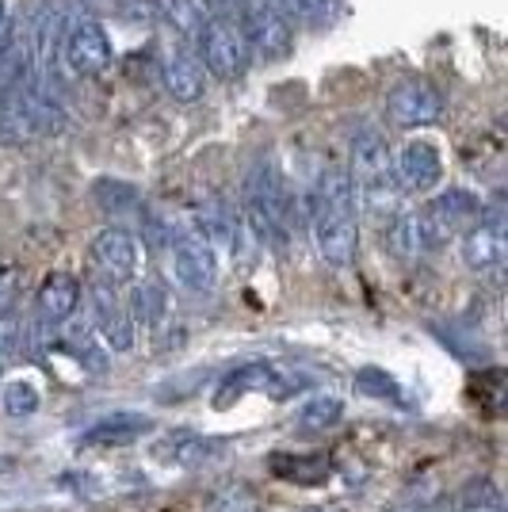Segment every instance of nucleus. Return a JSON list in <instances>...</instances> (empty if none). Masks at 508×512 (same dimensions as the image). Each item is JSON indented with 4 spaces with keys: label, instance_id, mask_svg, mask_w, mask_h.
Wrapping results in <instances>:
<instances>
[{
    "label": "nucleus",
    "instance_id": "f257e3e1",
    "mask_svg": "<svg viewBox=\"0 0 508 512\" xmlns=\"http://www.w3.org/2000/svg\"><path fill=\"white\" fill-rule=\"evenodd\" d=\"M482 207H486L482 195L470 192V188H444L440 195L424 199L421 211H413L417 214V230H421L424 253L447 245L455 234H466V230L478 222Z\"/></svg>",
    "mask_w": 508,
    "mask_h": 512
},
{
    "label": "nucleus",
    "instance_id": "f03ea898",
    "mask_svg": "<svg viewBox=\"0 0 508 512\" xmlns=\"http://www.w3.org/2000/svg\"><path fill=\"white\" fill-rule=\"evenodd\" d=\"M237 27L260 62H283L295 50V27L279 16L272 0H237Z\"/></svg>",
    "mask_w": 508,
    "mask_h": 512
},
{
    "label": "nucleus",
    "instance_id": "7ed1b4c3",
    "mask_svg": "<svg viewBox=\"0 0 508 512\" xmlns=\"http://www.w3.org/2000/svg\"><path fill=\"white\" fill-rule=\"evenodd\" d=\"M111 58H115V46H111L104 23L92 20V16H77V20L65 23L58 62L69 77H96L111 65Z\"/></svg>",
    "mask_w": 508,
    "mask_h": 512
},
{
    "label": "nucleus",
    "instance_id": "20e7f679",
    "mask_svg": "<svg viewBox=\"0 0 508 512\" xmlns=\"http://www.w3.org/2000/svg\"><path fill=\"white\" fill-rule=\"evenodd\" d=\"M195 43H199V54H203L199 65L207 73L222 77V81L245 73V65H249V43H245V35H241V27H237L233 16L214 12L211 20L203 23V31L195 35Z\"/></svg>",
    "mask_w": 508,
    "mask_h": 512
},
{
    "label": "nucleus",
    "instance_id": "39448f33",
    "mask_svg": "<svg viewBox=\"0 0 508 512\" xmlns=\"http://www.w3.org/2000/svg\"><path fill=\"white\" fill-rule=\"evenodd\" d=\"M310 234L329 268H352L360 256V211H310Z\"/></svg>",
    "mask_w": 508,
    "mask_h": 512
},
{
    "label": "nucleus",
    "instance_id": "423d86ee",
    "mask_svg": "<svg viewBox=\"0 0 508 512\" xmlns=\"http://www.w3.org/2000/svg\"><path fill=\"white\" fill-rule=\"evenodd\" d=\"M463 264L470 272H497L505 264V207H501V199L486 203L478 222L463 234Z\"/></svg>",
    "mask_w": 508,
    "mask_h": 512
},
{
    "label": "nucleus",
    "instance_id": "0eeeda50",
    "mask_svg": "<svg viewBox=\"0 0 508 512\" xmlns=\"http://www.w3.org/2000/svg\"><path fill=\"white\" fill-rule=\"evenodd\" d=\"M390 176H394L398 192L428 195L444 180V157H440V150L428 138H413V142H405L402 150L394 153Z\"/></svg>",
    "mask_w": 508,
    "mask_h": 512
},
{
    "label": "nucleus",
    "instance_id": "6e6552de",
    "mask_svg": "<svg viewBox=\"0 0 508 512\" xmlns=\"http://www.w3.org/2000/svg\"><path fill=\"white\" fill-rule=\"evenodd\" d=\"M88 302H92V325L107 344V352H130L134 348V321L127 314V302L119 299L115 283L96 279L88 287Z\"/></svg>",
    "mask_w": 508,
    "mask_h": 512
},
{
    "label": "nucleus",
    "instance_id": "1a4fd4ad",
    "mask_svg": "<svg viewBox=\"0 0 508 512\" xmlns=\"http://www.w3.org/2000/svg\"><path fill=\"white\" fill-rule=\"evenodd\" d=\"M88 256H92V264L100 268V276L107 283H130V279H138V268H142L138 237L119 230V226H107V230L92 237Z\"/></svg>",
    "mask_w": 508,
    "mask_h": 512
},
{
    "label": "nucleus",
    "instance_id": "9d476101",
    "mask_svg": "<svg viewBox=\"0 0 508 512\" xmlns=\"http://www.w3.org/2000/svg\"><path fill=\"white\" fill-rule=\"evenodd\" d=\"M169 260H172V279L184 291H191V295L214 291V283H218V253H214L203 237L184 234L169 249Z\"/></svg>",
    "mask_w": 508,
    "mask_h": 512
},
{
    "label": "nucleus",
    "instance_id": "9b49d317",
    "mask_svg": "<svg viewBox=\"0 0 508 512\" xmlns=\"http://www.w3.org/2000/svg\"><path fill=\"white\" fill-rule=\"evenodd\" d=\"M386 111L398 127H432L444 115V96L428 81H405L386 96Z\"/></svg>",
    "mask_w": 508,
    "mask_h": 512
},
{
    "label": "nucleus",
    "instance_id": "f8f14e48",
    "mask_svg": "<svg viewBox=\"0 0 508 512\" xmlns=\"http://www.w3.org/2000/svg\"><path fill=\"white\" fill-rule=\"evenodd\" d=\"M31 134H39L31 81H0V146H20Z\"/></svg>",
    "mask_w": 508,
    "mask_h": 512
},
{
    "label": "nucleus",
    "instance_id": "ddd939ff",
    "mask_svg": "<svg viewBox=\"0 0 508 512\" xmlns=\"http://www.w3.org/2000/svg\"><path fill=\"white\" fill-rule=\"evenodd\" d=\"M153 432V421L142 417V413H130V409H119V413H107L100 417L96 425H88L81 432V448H92V451H111V448H130V444H138L142 436Z\"/></svg>",
    "mask_w": 508,
    "mask_h": 512
},
{
    "label": "nucleus",
    "instance_id": "4468645a",
    "mask_svg": "<svg viewBox=\"0 0 508 512\" xmlns=\"http://www.w3.org/2000/svg\"><path fill=\"white\" fill-rule=\"evenodd\" d=\"M390 165H394V153L386 146V138L375 134V130H360L352 138V153H348V176L356 188H367V184H379V180H390Z\"/></svg>",
    "mask_w": 508,
    "mask_h": 512
},
{
    "label": "nucleus",
    "instance_id": "2eb2a0df",
    "mask_svg": "<svg viewBox=\"0 0 508 512\" xmlns=\"http://www.w3.org/2000/svg\"><path fill=\"white\" fill-rule=\"evenodd\" d=\"M81 306V279L69 272H50L35 291V310L43 325H65Z\"/></svg>",
    "mask_w": 508,
    "mask_h": 512
},
{
    "label": "nucleus",
    "instance_id": "dca6fc26",
    "mask_svg": "<svg viewBox=\"0 0 508 512\" xmlns=\"http://www.w3.org/2000/svg\"><path fill=\"white\" fill-rule=\"evenodd\" d=\"M161 85L176 104H195L207 92V69L199 65V58H191L184 50H169L161 58Z\"/></svg>",
    "mask_w": 508,
    "mask_h": 512
},
{
    "label": "nucleus",
    "instance_id": "f3484780",
    "mask_svg": "<svg viewBox=\"0 0 508 512\" xmlns=\"http://www.w3.org/2000/svg\"><path fill=\"white\" fill-rule=\"evenodd\" d=\"M268 474L291 486H325L329 482V463L321 455H302V451H272L268 455Z\"/></svg>",
    "mask_w": 508,
    "mask_h": 512
},
{
    "label": "nucleus",
    "instance_id": "a211bd4d",
    "mask_svg": "<svg viewBox=\"0 0 508 512\" xmlns=\"http://www.w3.org/2000/svg\"><path fill=\"white\" fill-rule=\"evenodd\" d=\"M65 348L73 352V360L81 363L85 371L92 375H104L107 363H111V352H107V344L100 341V333H96V325L92 321H77L69 318L65 321Z\"/></svg>",
    "mask_w": 508,
    "mask_h": 512
},
{
    "label": "nucleus",
    "instance_id": "6ab92c4d",
    "mask_svg": "<svg viewBox=\"0 0 508 512\" xmlns=\"http://www.w3.org/2000/svg\"><path fill=\"white\" fill-rule=\"evenodd\" d=\"M149 4L184 39H195L203 31V23L214 16V0H149Z\"/></svg>",
    "mask_w": 508,
    "mask_h": 512
},
{
    "label": "nucleus",
    "instance_id": "aec40b11",
    "mask_svg": "<svg viewBox=\"0 0 508 512\" xmlns=\"http://www.w3.org/2000/svg\"><path fill=\"white\" fill-rule=\"evenodd\" d=\"M310 211H360L348 169H325L310 192Z\"/></svg>",
    "mask_w": 508,
    "mask_h": 512
},
{
    "label": "nucleus",
    "instance_id": "412c9836",
    "mask_svg": "<svg viewBox=\"0 0 508 512\" xmlns=\"http://www.w3.org/2000/svg\"><path fill=\"white\" fill-rule=\"evenodd\" d=\"M127 314H130L134 325H149V329H157L161 318L169 314V291H165L157 279H142V283H134L130 302H127Z\"/></svg>",
    "mask_w": 508,
    "mask_h": 512
},
{
    "label": "nucleus",
    "instance_id": "4be33fe9",
    "mask_svg": "<svg viewBox=\"0 0 508 512\" xmlns=\"http://www.w3.org/2000/svg\"><path fill=\"white\" fill-rule=\"evenodd\" d=\"M268 375H272L268 363H245V367L230 371V375L218 383V390H214V409H230L233 402H241L245 394L264 390V386H268Z\"/></svg>",
    "mask_w": 508,
    "mask_h": 512
},
{
    "label": "nucleus",
    "instance_id": "5701e85b",
    "mask_svg": "<svg viewBox=\"0 0 508 512\" xmlns=\"http://www.w3.org/2000/svg\"><path fill=\"white\" fill-rule=\"evenodd\" d=\"M0 409L8 417H16V421H27V417H35L43 409V394L31 379H8L0 386Z\"/></svg>",
    "mask_w": 508,
    "mask_h": 512
},
{
    "label": "nucleus",
    "instance_id": "b1692460",
    "mask_svg": "<svg viewBox=\"0 0 508 512\" xmlns=\"http://www.w3.org/2000/svg\"><path fill=\"white\" fill-rule=\"evenodd\" d=\"M279 8V16L291 23H310V27H325L337 20V12L344 8V0H272Z\"/></svg>",
    "mask_w": 508,
    "mask_h": 512
},
{
    "label": "nucleus",
    "instance_id": "393cba45",
    "mask_svg": "<svg viewBox=\"0 0 508 512\" xmlns=\"http://www.w3.org/2000/svg\"><path fill=\"white\" fill-rule=\"evenodd\" d=\"M386 245H390V253L402 256V260L421 256L424 245H421V230H417V214H413V211L398 214V218L386 226Z\"/></svg>",
    "mask_w": 508,
    "mask_h": 512
},
{
    "label": "nucleus",
    "instance_id": "a878e982",
    "mask_svg": "<svg viewBox=\"0 0 508 512\" xmlns=\"http://www.w3.org/2000/svg\"><path fill=\"white\" fill-rule=\"evenodd\" d=\"M340 413H344L340 398H333V394H314L306 406L298 409L295 425L302 428V432H325V428L337 425Z\"/></svg>",
    "mask_w": 508,
    "mask_h": 512
},
{
    "label": "nucleus",
    "instance_id": "bb28decb",
    "mask_svg": "<svg viewBox=\"0 0 508 512\" xmlns=\"http://www.w3.org/2000/svg\"><path fill=\"white\" fill-rule=\"evenodd\" d=\"M356 386H360V394H367V398L405 406V390L398 386V379H394V375H386L382 367H360V371H356Z\"/></svg>",
    "mask_w": 508,
    "mask_h": 512
},
{
    "label": "nucleus",
    "instance_id": "cd10ccee",
    "mask_svg": "<svg viewBox=\"0 0 508 512\" xmlns=\"http://www.w3.org/2000/svg\"><path fill=\"white\" fill-rule=\"evenodd\" d=\"M92 192H96V203H100L107 214H130V211H138V203H142L138 188H134V184H123V180H100Z\"/></svg>",
    "mask_w": 508,
    "mask_h": 512
},
{
    "label": "nucleus",
    "instance_id": "c85d7f7f",
    "mask_svg": "<svg viewBox=\"0 0 508 512\" xmlns=\"http://www.w3.org/2000/svg\"><path fill=\"white\" fill-rule=\"evenodd\" d=\"M165 448L169 451H161V455L176 467H199L207 459V440L195 436V432H176V436L165 440Z\"/></svg>",
    "mask_w": 508,
    "mask_h": 512
},
{
    "label": "nucleus",
    "instance_id": "c756f323",
    "mask_svg": "<svg viewBox=\"0 0 508 512\" xmlns=\"http://www.w3.org/2000/svg\"><path fill=\"white\" fill-rule=\"evenodd\" d=\"M27 337H31V325H27L16 310L0 314V363L16 360L23 348H27Z\"/></svg>",
    "mask_w": 508,
    "mask_h": 512
},
{
    "label": "nucleus",
    "instance_id": "7c9ffc66",
    "mask_svg": "<svg viewBox=\"0 0 508 512\" xmlns=\"http://www.w3.org/2000/svg\"><path fill=\"white\" fill-rule=\"evenodd\" d=\"M16 291H20V272L16 268H0V314L16 310Z\"/></svg>",
    "mask_w": 508,
    "mask_h": 512
},
{
    "label": "nucleus",
    "instance_id": "2f4dec72",
    "mask_svg": "<svg viewBox=\"0 0 508 512\" xmlns=\"http://www.w3.org/2000/svg\"><path fill=\"white\" fill-rule=\"evenodd\" d=\"M12 27H16V20H12V12H8V0H0V46L8 43Z\"/></svg>",
    "mask_w": 508,
    "mask_h": 512
},
{
    "label": "nucleus",
    "instance_id": "473e14b6",
    "mask_svg": "<svg viewBox=\"0 0 508 512\" xmlns=\"http://www.w3.org/2000/svg\"><path fill=\"white\" fill-rule=\"evenodd\" d=\"M394 512H421V509H394Z\"/></svg>",
    "mask_w": 508,
    "mask_h": 512
},
{
    "label": "nucleus",
    "instance_id": "72a5a7b5",
    "mask_svg": "<svg viewBox=\"0 0 508 512\" xmlns=\"http://www.w3.org/2000/svg\"><path fill=\"white\" fill-rule=\"evenodd\" d=\"M314 512H318V509H314Z\"/></svg>",
    "mask_w": 508,
    "mask_h": 512
}]
</instances>
